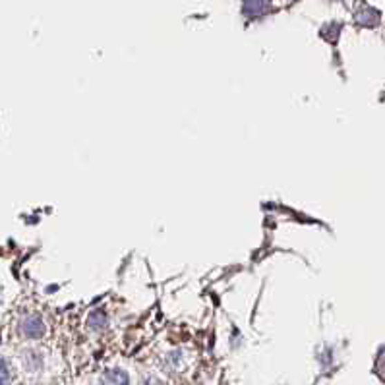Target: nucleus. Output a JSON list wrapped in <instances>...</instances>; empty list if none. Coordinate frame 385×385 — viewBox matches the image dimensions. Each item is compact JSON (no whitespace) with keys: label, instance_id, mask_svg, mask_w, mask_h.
Wrapping results in <instances>:
<instances>
[{"label":"nucleus","instance_id":"f257e3e1","mask_svg":"<svg viewBox=\"0 0 385 385\" xmlns=\"http://www.w3.org/2000/svg\"><path fill=\"white\" fill-rule=\"evenodd\" d=\"M21 331H24L26 337L39 339L45 335V323H43V319L39 318V316H29V318L24 319Z\"/></svg>","mask_w":385,"mask_h":385},{"label":"nucleus","instance_id":"39448f33","mask_svg":"<svg viewBox=\"0 0 385 385\" xmlns=\"http://www.w3.org/2000/svg\"><path fill=\"white\" fill-rule=\"evenodd\" d=\"M376 372L379 374V377L385 382V348L379 353L377 357V364H376Z\"/></svg>","mask_w":385,"mask_h":385},{"label":"nucleus","instance_id":"0eeeda50","mask_svg":"<svg viewBox=\"0 0 385 385\" xmlns=\"http://www.w3.org/2000/svg\"><path fill=\"white\" fill-rule=\"evenodd\" d=\"M144 385H163L159 379H149V382H145Z\"/></svg>","mask_w":385,"mask_h":385},{"label":"nucleus","instance_id":"7ed1b4c3","mask_svg":"<svg viewBox=\"0 0 385 385\" xmlns=\"http://www.w3.org/2000/svg\"><path fill=\"white\" fill-rule=\"evenodd\" d=\"M128 376L122 370H109L101 377V385H128Z\"/></svg>","mask_w":385,"mask_h":385},{"label":"nucleus","instance_id":"f03ea898","mask_svg":"<svg viewBox=\"0 0 385 385\" xmlns=\"http://www.w3.org/2000/svg\"><path fill=\"white\" fill-rule=\"evenodd\" d=\"M271 10V0H244L242 12L248 18H256V16H263Z\"/></svg>","mask_w":385,"mask_h":385},{"label":"nucleus","instance_id":"20e7f679","mask_svg":"<svg viewBox=\"0 0 385 385\" xmlns=\"http://www.w3.org/2000/svg\"><path fill=\"white\" fill-rule=\"evenodd\" d=\"M357 21L362 24V26H376L377 21H379V14H377L376 10L364 8L362 12L357 14Z\"/></svg>","mask_w":385,"mask_h":385},{"label":"nucleus","instance_id":"423d86ee","mask_svg":"<svg viewBox=\"0 0 385 385\" xmlns=\"http://www.w3.org/2000/svg\"><path fill=\"white\" fill-rule=\"evenodd\" d=\"M10 382V372L6 364H4V360H0V385H8Z\"/></svg>","mask_w":385,"mask_h":385}]
</instances>
